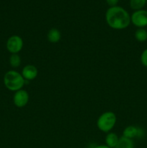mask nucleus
<instances>
[{"instance_id":"nucleus-9","label":"nucleus","mask_w":147,"mask_h":148,"mask_svg":"<svg viewBox=\"0 0 147 148\" xmlns=\"http://www.w3.org/2000/svg\"><path fill=\"white\" fill-rule=\"evenodd\" d=\"M47 38L48 40L50 43H56L60 41L61 38V33L59 29L53 27V28L50 29L48 32Z\"/></svg>"},{"instance_id":"nucleus-10","label":"nucleus","mask_w":147,"mask_h":148,"mask_svg":"<svg viewBox=\"0 0 147 148\" xmlns=\"http://www.w3.org/2000/svg\"><path fill=\"white\" fill-rule=\"evenodd\" d=\"M120 137L114 132H109L105 137V145L110 148H115Z\"/></svg>"},{"instance_id":"nucleus-6","label":"nucleus","mask_w":147,"mask_h":148,"mask_svg":"<svg viewBox=\"0 0 147 148\" xmlns=\"http://www.w3.org/2000/svg\"><path fill=\"white\" fill-rule=\"evenodd\" d=\"M122 136L131 140L134 138L141 139L145 136V131L141 127L130 125L124 129Z\"/></svg>"},{"instance_id":"nucleus-4","label":"nucleus","mask_w":147,"mask_h":148,"mask_svg":"<svg viewBox=\"0 0 147 148\" xmlns=\"http://www.w3.org/2000/svg\"><path fill=\"white\" fill-rule=\"evenodd\" d=\"M23 40L20 36L17 35L12 36L7 39L6 47L7 51L12 54L20 53L23 48Z\"/></svg>"},{"instance_id":"nucleus-3","label":"nucleus","mask_w":147,"mask_h":148,"mask_svg":"<svg viewBox=\"0 0 147 148\" xmlns=\"http://www.w3.org/2000/svg\"><path fill=\"white\" fill-rule=\"evenodd\" d=\"M117 121L115 113L106 111L101 114L97 121V127L102 132L109 133L114 128Z\"/></svg>"},{"instance_id":"nucleus-2","label":"nucleus","mask_w":147,"mask_h":148,"mask_svg":"<svg viewBox=\"0 0 147 148\" xmlns=\"http://www.w3.org/2000/svg\"><path fill=\"white\" fill-rule=\"evenodd\" d=\"M26 81L21 73L16 70H10L4 76V86L9 90L16 92L22 89Z\"/></svg>"},{"instance_id":"nucleus-5","label":"nucleus","mask_w":147,"mask_h":148,"mask_svg":"<svg viewBox=\"0 0 147 148\" xmlns=\"http://www.w3.org/2000/svg\"><path fill=\"white\" fill-rule=\"evenodd\" d=\"M131 23L138 28L147 26V10H140L134 11L131 16Z\"/></svg>"},{"instance_id":"nucleus-15","label":"nucleus","mask_w":147,"mask_h":148,"mask_svg":"<svg viewBox=\"0 0 147 148\" xmlns=\"http://www.w3.org/2000/svg\"><path fill=\"white\" fill-rule=\"evenodd\" d=\"M140 60H141V63L142 64L143 66L147 67V49H144L142 51L141 56H140Z\"/></svg>"},{"instance_id":"nucleus-11","label":"nucleus","mask_w":147,"mask_h":148,"mask_svg":"<svg viewBox=\"0 0 147 148\" xmlns=\"http://www.w3.org/2000/svg\"><path fill=\"white\" fill-rule=\"evenodd\" d=\"M115 148H134V142L131 139L122 136L119 138L118 144Z\"/></svg>"},{"instance_id":"nucleus-16","label":"nucleus","mask_w":147,"mask_h":148,"mask_svg":"<svg viewBox=\"0 0 147 148\" xmlns=\"http://www.w3.org/2000/svg\"><path fill=\"white\" fill-rule=\"evenodd\" d=\"M105 1H106L107 4L110 6V7L118 6L117 4L119 2V0H105Z\"/></svg>"},{"instance_id":"nucleus-1","label":"nucleus","mask_w":147,"mask_h":148,"mask_svg":"<svg viewBox=\"0 0 147 148\" xmlns=\"http://www.w3.org/2000/svg\"><path fill=\"white\" fill-rule=\"evenodd\" d=\"M106 23L114 30H123L131 24V15L127 10L119 6L111 7L105 13Z\"/></svg>"},{"instance_id":"nucleus-17","label":"nucleus","mask_w":147,"mask_h":148,"mask_svg":"<svg viewBox=\"0 0 147 148\" xmlns=\"http://www.w3.org/2000/svg\"><path fill=\"white\" fill-rule=\"evenodd\" d=\"M93 148H110L106 145H96Z\"/></svg>"},{"instance_id":"nucleus-13","label":"nucleus","mask_w":147,"mask_h":148,"mask_svg":"<svg viewBox=\"0 0 147 148\" xmlns=\"http://www.w3.org/2000/svg\"><path fill=\"white\" fill-rule=\"evenodd\" d=\"M146 2L147 0H130L129 4L132 10L136 11V10H143Z\"/></svg>"},{"instance_id":"nucleus-12","label":"nucleus","mask_w":147,"mask_h":148,"mask_svg":"<svg viewBox=\"0 0 147 148\" xmlns=\"http://www.w3.org/2000/svg\"><path fill=\"white\" fill-rule=\"evenodd\" d=\"M135 38L137 41L145 42L147 40V30L145 28H138L135 31Z\"/></svg>"},{"instance_id":"nucleus-8","label":"nucleus","mask_w":147,"mask_h":148,"mask_svg":"<svg viewBox=\"0 0 147 148\" xmlns=\"http://www.w3.org/2000/svg\"><path fill=\"white\" fill-rule=\"evenodd\" d=\"M38 74L37 67L33 64H27L22 69L21 75L25 81H31L35 79Z\"/></svg>"},{"instance_id":"nucleus-7","label":"nucleus","mask_w":147,"mask_h":148,"mask_svg":"<svg viewBox=\"0 0 147 148\" xmlns=\"http://www.w3.org/2000/svg\"><path fill=\"white\" fill-rule=\"evenodd\" d=\"M29 102V94L25 90L16 91L13 96V103L18 108H23Z\"/></svg>"},{"instance_id":"nucleus-14","label":"nucleus","mask_w":147,"mask_h":148,"mask_svg":"<svg viewBox=\"0 0 147 148\" xmlns=\"http://www.w3.org/2000/svg\"><path fill=\"white\" fill-rule=\"evenodd\" d=\"M21 58L18 53L12 54L10 57V64L12 67L17 68L21 64Z\"/></svg>"}]
</instances>
